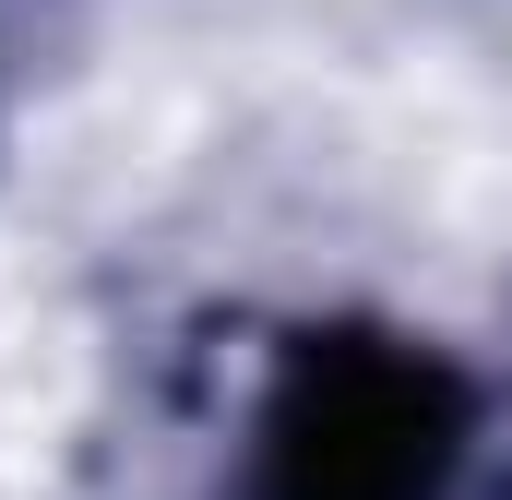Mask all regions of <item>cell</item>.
Instances as JSON below:
<instances>
[{"instance_id": "1", "label": "cell", "mask_w": 512, "mask_h": 500, "mask_svg": "<svg viewBox=\"0 0 512 500\" xmlns=\"http://www.w3.org/2000/svg\"><path fill=\"white\" fill-rule=\"evenodd\" d=\"M465 465V381L429 346H298L251 441V500H441Z\"/></svg>"}]
</instances>
